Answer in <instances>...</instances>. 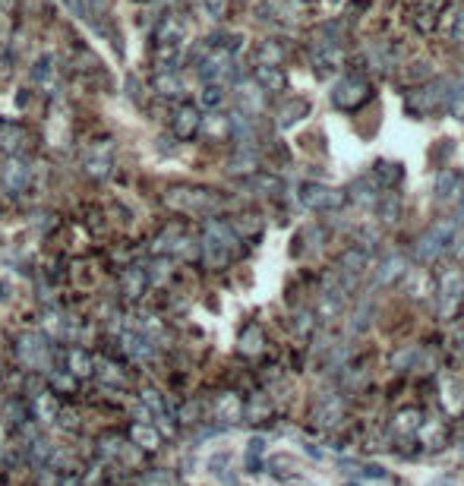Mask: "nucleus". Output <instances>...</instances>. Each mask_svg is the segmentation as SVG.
<instances>
[{
  "mask_svg": "<svg viewBox=\"0 0 464 486\" xmlns=\"http://www.w3.org/2000/svg\"><path fill=\"white\" fill-rule=\"evenodd\" d=\"M20 360L29 366V370H48L51 363V347L41 335H22L20 338Z\"/></svg>",
  "mask_w": 464,
  "mask_h": 486,
  "instance_id": "nucleus-1",
  "label": "nucleus"
},
{
  "mask_svg": "<svg viewBox=\"0 0 464 486\" xmlns=\"http://www.w3.org/2000/svg\"><path fill=\"white\" fill-rule=\"evenodd\" d=\"M123 290H127L130 297H139L142 290H146V275H142L139 269H130L127 275H123Z\"/></svg>",
  "mask_w": 464,
  "mask_h": 486,
  "instance_id": "nucleus-9",
  "label": "nucleus"
},
{
  "mask_svg": "<svg viewBox=\"0 0 464 486\" xmlns=\"http://www.w3.org/2000/svg\"><path fill=\"white\" fill-rule=\"evenodd\" d=\"M177 117H184V120H177V133H180V136H190V133L196 130V114L186 107V111L177 114Z\"/></svg>",
  "mask_w": 464,
  "mask_h": 486,
  "instance_id": "nucleus-12",
  "label": "nucleus"
},
{
  "mask_svg": "<svg viewBox=\"0 0 464 486\" xmlns=\"http://www.w3.org/2000/svg\"><path fill=\"white\" fill-rule=\"evenodd\" d=\"M130 439H133L139 448H146V452H152V448H158L161 436L155 433V426H152V423H136V426L130 429Z\"/></svg>",
  "mask_w": 464,
  "mask_h": 486,
  "instance_id": "nucleus-4",
  "label": "nucleus"
},
{
  "mask_svg": "<svg viewBox=\"0 0 464 486\" xmlns=\"http://www.w3.org/2000/svg\"><path fill=\"white\" fill-rule=\"evenodd\" d=\"M203 101L205 104H218V101H221V92H218V88H209V95H203Z\"/></svg>",
  "mask_w": 464,
  "mask_h": 486,
  "instance_id": "nucleus-21",
  "label": "nucleus"
},
{
  "mask_svg": "<svg viewBox=\"0 0 464 486\" xmlns=\"http://www.w3.org/2000/svg\"><path fill=\"white\" fill-rule=\"evenodd\" d=\"M395 426H398V433H411V429H420V426H423V420H420V410H417V407L398 410V417H395Z\"/></svg>",
  "mask_w": 464,
  "mask_h": 486,
  "instance_id": "nucleus-6",
  "label": "nucleus"
},
{
  "mask_svg": "<svg viewBox=\"0 0 464 486\" xmlns=\"http://www.w3.org/2000/svg\"><path fill=\"white\" fill-rule=\"evenodd\" d=\"M262 347V332L256 325H247V332L240 335V351L243 353H256Z\"/></svg>",
  "mask_w": 464,
  "mask_h": 486,
  "instance_id": "nucleus-11",
  "label": "nucleus"
},
{
  "mask_svg": "<svg viewBox=\"0 0 464 486\" xmlns=\"http://www.w3.org/2000/svg\"><path fill=\"white\" fill-rule=\"evenodd\" d=\"M60 486H83V483H79L76 477H67V480H64V483H60Z\"/></svg>",
  "mask_w": 464,
  "mask_h": 486,
  "instance_id": "nucleus-23",
  "label": "nucleus"
},
{
  "mask_svg": "<svg viewBox=\"0 0 464 486\" xmlns=\"http://www.w3.org/2000/svg\"><path fill=\"white\" fill-rule=\"evenodd\" d=\"M51 382H54V389H60V391L76 389V376H70V372H57V376H51Z\"/></svg>",
  "mask_w": 464,
  "mask_h": 486,
  "instance_id": "nucleus-16",
  "label": "nucleus"
},
{
  "mask_svg": "<svg viewBox=\"0 0 464 486\" xmlns=\"http://www.w3.org/2000/svg\"><path fill=\"white\" fill-rule=\"evenodd\" d=\"M142 401H146V407H149V410H155L158 417H165V404H161V395H158V391L146 389V391H142Z\"/></svg>",
  "mask_w": 464,
  "mask_h": 486,
  "instance_id": "nucleus-13",
  "label": "nucleus"
},
{
  "mask_svg": "<svg viewBox=\"0 0 464 486\" xmlns=\"http://www.w3.org/2000/svg\"><path fill=\"white\" fill-rule=\"evenodd\" d=\"M287 486H310L306 480H300V477H294V480H287Z\"/></svg>",
  "mask_w": 464,
  "mask_h": 486,
  "instance_id": "nucleus-22",
  "label": "nucleus"
},
{
  "mask_svg": "<svg viewBox=\"0 0 464 486\" xmlns=\"http://www.w3.org/2000/svg\"><path fill=\"white\" fill-rule=\"evenodd\" d=\"M240 414H243V404L237 401L234 395H224L221 401H218V417H221V420H240Z\"/></svg>",
  "mask_w": 464,
  "mask_h": 486,
  "instance_id": "nucleus-7",
  "label": "nucleus"
},
{
  "mask_svg": "<svg viewBox=\"0 0 464 486\" xmlns=\"http://www.w3.org/2000/svg\"><path fill=\"white\" fill-rule=\"evenodd\" d=\"M4 180H7L10 189H22L29 180V168H22V164H10L7 170H4Z\"/></svg>",
  "mask_w": 464,
  "mask_h": 486,
  "instance_id": "nucleus-10",
  "label": "nucleus"
},
{
  "mask_svg": "<svg viewBox=\"0 0 464 486\" xmlns=\"http://www.w3.org/2000/svg\"><path fill=\"white\" fill-rule=\"evenodd\" d=\"M458 38H461V41H464V22L458 25Z\"/></svg>",
  "mask_w": 464,
  "mask_h": 486,
  "instance_id": "nucleus-24",
  "label": "nucleus"
},
{
  "mask_svg": "<svg viewBox=\"0 0 464 486\" xmlns=\"http://www.w3.org/2000/svg\"><path fill=\"white\" fill-rule=\"evenodd\" d=\"M310 205H338L341 202V193L335 189H325V187H306V196H303Z\"/></svg>",
  "mask_w": 464,
  "mask_h": 486,
  "instance_id": "nucleus-5",
  "label": "nucleus"
},
{
  "mask_svg": "<svg viewBox=\"0 0 464 486\" xmlns=\"http://www.w3.org/2000/svg\"><path fill=\"white\" fill-rule=\"evenodd\" d=\"M32 410L41 423H54V417H57V398H54V391H39L32 401Z\"/></svg>",
  "mask_w": 464,
  "mask_h": 486,
  "instance_id": "nucleus-2",
  "label": "nucleus"
},
{
  "mask_svg": "<svg viewBox=\"0 0 464 486\" xmlns=\"http://www.w3.org/2000/svg\"><path fill=\"white\" fill-rule=\"evenodd\" d=\"M262 452H266V442H262V439H250V448H247V461H250V464H253V461L259 458Z\"/></svg>",
  "mask_w": 464,
  "mask_h": 486,
  "instance_id": "nucleus-18",
  "label": "nucleus"
},
{
  "mask_svg": "<svg viewBox=\"0 0 464 486\" xmlns=\"http://www.w3.org/2000/svg\"><path fill=\"white\" fill-rule=\"evenodd\" d=\"M67 360H70V376H76V379H86V376H92L95 372V363H92V357L86 351H79V347H73L70 353H67Z\"/></svg>",
  "mask_w": 464,
  "mask_h": 486,
  "instance_id": "nucleus-3",
  "label": "nucleus"
},
{
  "mask_svg": "<svg viewBox=\"0 0 464 486\" xmlns=\"http://www.w3.org/2000/svg\"><path fill=\"white\" fill-rule=\"evenodd\" d=\"M310 328H313V316L303 313L300 316V322H297V332H310Z\"/></svg>",
  "mask_w": 464,
  "mask_h": 486,
  "instance_id": "nucleus-20",
  "label": "nucleus"
},
{
  "mask_svg": "<svg viewBox=\"0 0 464 486\" xmlns=\"http://www.w3.org/2000/svg\"><path fill=\"white\" fill-rule=\"evenodd\" d=\"M102 376L108 379V382H114V385H123V376L117 372V366H114V363H104V366H102Z\"/></svg>",
  "mask_w": 464,
  "mask_h": 486,
  "instance_id": "nucleus-19",
  "label": "nucleus"
},
{
  "mask_svg": "<svg viewBox=\"0 0 464 486\" xmlns=\"http://www.w3.org/2000/svg\"><path fill=\"white\" fill-rule=\"evenodd\" d=\"M48 452H51V445H48L45 439H35L32 442V461H35V464H41V461L48 458Z\"/></svg>",
  "mask_w": 464,
  "mask_h": 486,
  "instance_id": "nucleus-17",
  "label": "nucleus"
},
{
  "mask_svg": "<svg viewBox=\"0 0 464 486\" xmlns=\"http://www.w3.org/2000/svg\"><path fill=\"white\" fill-rule=\"evenodd\" d=\"M401 269H404V262H401V259H388L385 269H382V275H379V281H392V278H398Z\"/></svg>",
  "mask_w": 464,
  "mask_h": 486,
  "instance_id": "nucleus-15",
  "label": "nucleus"
},
{
  "mask_svg": "<svg viewBox=\"0 0 464 486\" xmlns=\"http://www.w3.org/2000/svg\"><path fill=\"white\" fill-rule=\"evenodd\" d=\"M123 351H127L130 357H146V353H149V341L142 338L139 332H133V335L127 332V335H123Z\"/></svg>",
  "mask_w": 464,
  "mask_h": 486,
  "instance_id": "nucleus-8",
  "label": "nucleus"
},
{
  "mask_svg": "<svg viewBox=\"0 0 464 486\" xmlns=\"http://www.w3.org/2000/svg\"><path fill=\"white\" fill-rule=\"evenodd\" d=\"M139 486H171V477L165 471H149Z\"/></svg>",
  "mask_w": 464,
  "mask_h": 486,
  "instance_id": "nucleus-14",
  "label": "nucleus"
}]
</instances>
